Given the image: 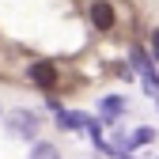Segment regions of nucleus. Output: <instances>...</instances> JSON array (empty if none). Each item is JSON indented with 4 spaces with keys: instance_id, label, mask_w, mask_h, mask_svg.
<instances>
[{
    "instance_id": "f257e3e1",
    "label": "nucleus",
    "mask_w": 159,
    "mask_h": 159,
    "mask_svg": "<svg viewBox=\"0 0 159 159\" xmlns=\"http://www.w3.org/2000/svg\"><path fill=\"white\" fill-rule=\"evenodd\" d=\"M129 57H133V68L140 72V80H144L148 95H159V76H155V65H152V57H148V53H144L140 46H136V49H133Z\"/></svg>"
},
{
    "instance_id": "423d86ee",
    "label": "nucleus",
    "mask_w": 159,
    "mask_h": 159,
    "mask_svg": "<svg viewBox=\"0 0 159 159\" xmlns=\"http://www.w3.org/2000/svg\"><path fill=\"white\" fill-rule=\"evenodd\" d=\"M152 140H155V129H152V125H140V129L129 136V148H144V144H152Z\"/></svg>"
},
{
    "instance_id": "20e7f679",
    "label": "nucleus",
    "mask_w": 159,
    "mask_h": 159,
    "mask_svg": "<svg viewBox=\"0 0 159 159\" xmlns=\"http://www.w3.org/2000/svg\"><path fill=\"white\" fill-rule=\"evenodd\" d=\"M121 114H125V98L121 95H106L102 102H98V117H102V121H117Z\"/></svg>"
},
{
    "instance_id": "6e6552de",
    "label": "nucleus",
    "mask_w": 159,
    "mask_h": 159,
    "mask_svg": "<svg viewBox=\"0 0 159 159\" xmlns=\"http://www.w3.org/2000/svg\"><path fill=\"white\" fill-rule=\"evenodd\" d=\"M61 121H65L68 129H87V125H91V121H87L84 114H61Z\"/></svg>"
},
{
    "instance_id": "f03ea898",
    "label": "nucleus",
    "mask_w": 159,
    "mask_h": 159,
    "mask_svg": "<svg viewBox=\"0 0 159 159\" xmlns=\"http://www.w3.org/2000/svg\"><path fill=\"white\" fill-rule=\"evenodd\" d=\"M8 133L19 136V140H34V133H38V117H34L30 110L11 114V117H8Z\"/></svg>"
},
{
    "instance_id": "39448f33",
    "label": "nucleus",
    "mask_w": 159,
    "mask_h": 159,
    "mask_svg": "<svg viewBox=\"0 0 159 159\" xmlns=\"http://www.w3.org/2000/svg\"><path fill=\"white\" fill-rule=\"evenodd\" d=\"M91 23L98 30H110L114 27V8L106 4V0H95V4H91Z\"/></svg>"
},
{
    "instance_id": "0eeeda50",
    "label": "nucleus",
    "mask_w": 159,
    "mask_h": 159,
    "mask_svg": "<svg viewBox=\"0 0 159 159\" xmlns=\"http://www.w3.org/2000/svg\"><path fill=\"white\" fill-rule=\"evenodd\" d=\"M30 159H61V152H57L53 144H38V148L30 152Z\"/></svg>"
},
{
    "instance_id": "7ed1b4c3",
    "label": "nucleus",
    "mask_w": 159,
    "mask_h": 159,
    "mask_svg": "<svg viewBox=\"0 0 159 159\" xmlns=\"http://www.w3.org/2000/svg\"><path fill=\"white\" fill-rule=\"evenodd\" d=\"M27 76L34 80V84H38V87H53V84H57V68H53L49 61H34Z\"/></svg>"
},
{
    "instance_id": "1a4fd4ad",
    "label": "nucleus",
    "mask_w": 159,
    "mask_h": 159,
    "mask_svg": "<svg viewBox=\"0 0 159 159\" xmlns=\"http://www.w3.org/2000/svg\"><path fill=\"white\" fill-rule=\"evenodd\" d=\"M152 57L159 61V30H152Z\"/></svg>"
}]
</instances>
